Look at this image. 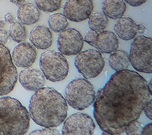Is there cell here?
<instances>
[{
    "label": "cell",
    "mask_w": 152,
    "mask_h": 135,
    "mask_svg": "<svg viewBox=\"0 0 152 135\" xmlns=\"http://www.w3.org/2000/svg\"><path fill=\"white\" fill-rule=\"evenodd\" d=\"M30 118L27 109L15 98L0 97V135L26 134Z\"/></svg>",
    "instance_id": "3"
},
{
    "label": "cell",
    "mask_w": 152,
    "mask_h": 135,
    "mask_svg": "<svg viewBox=\"0 0 152 135\" xmlns=\"http://www.w3.org/2000/svg\"><path fill=\"white\" fill-rule=\"evenodd\" d=\"M96 92L93 85L84 79L72 80L66 87L65 99L74 109L83 110L94 102Z\"/></svg>",
    "instance_id": "4"
},
{
    "label": "cell",
    "mask_w": 152,
    "mask_h": 135,
    "mask_svg": "<svg viewBox=\"0 0 152 135\" xmlns=\"http://www.w3.org/2000/svg\"><path fill=\"white\" fill-rule=\"evenodd\" d=\"M11 56L12 61L17 66L29 68L35 62L37 58V51L31 44L21 42L14 48Z\"/></svg>",
    "instance_id": "14"
},
{
    "label": "cell",
    "mask_w": 152,
    "mask_h": 135,
    "mask_svg": "<svg viewBox=\"0 0 152 135\" xmlns=\"http://www.w3.org/2000/svg\"><path fill=\"white\" fill-rule=\"evenodd\" d=\"M30 135L32 134H39V135H60V133L56 129H54L53 128H46L44 129L41 130H37L35 131H32L30 134Z\"/></svg>",
    "instance_id": "25"
},
{
    "label": "cell",
    "mask_w": 152,
    "mask_h": 135,
    "mask_svg": "<svg viewBox=\"0 0 152 135\" xmlns=\"http://www.w3.org/2000/svg\"><path fill=\"white\" fill-rule=\"evenodd\" d=\"M148 90L150 93V94H152V88H151V80H150V83L148 84Z\"/></svg>",
    "instance_id": "33"
},
{
    "label": "cell",
    "mask_w": 152,
    "mask_h": 135,
    "mask_svg": "<svg viewBox=\"0 0 152 135\" xmlns=\"http://www.w3.org/2000/svg\"><path fill=\"white\" fill-rule=\"evenodd\" d=\"M88 24L90 29L96 31L100 32L104 31L108 24V17L101 12H97L91 15L88 18Z\"/></svg>",
    "instance_id": "20"
},
{
    "label": "cell",
    "mask_w": 152,
    "mask_h": 135,
    "mask_svg": "<svg viewBox=\"0 0 152 135\" xmlns=\"http://www.w3.org/2000/svg\"><path fill=\"white\" fill-rule=\"evenodd\" d=\"M9 35L14 42L19 43L23 42L26 39L27 31L22 24L18 22H14L9 27Z\"/></svg>",
    "instance_id": "22"
},
{
    "label": "cell",
    "mask_w": 152,
    "mask_h": 135,
    "mask_svg": "<svg viewBox=\"0 0 152 135\" xmlns=\"http://www.w3.org/2000/svg\"><path fill=\"white\" fill-rule=\"evenodd\" d=\"M146 29L144 24L142 23L136 24L130 17L120 18L114 26V31L116 35L125 41L134 39L137 34H143L146 31Z\"/></svg>",
    "instance_id": "13"
},
{
    "label": "cell",
    "mask_w": 152,
    "mask_h": 135,
    "mask_svg": "<svg viewBox=\"0 0 152 135\" xmlns=\"http://www.w3.org/2000/svg\"><path fill=\"white\" fill-rule=\"evenodd\" d=\"M96 128L91 116L82 113H74L65 121L62 128L63 135H91Z\"/></svg>",
    "instance_id": "9"
},
{
    "label": "cell",
    "mask_w": 152,
    "mask_h": 135,
    "mask_svg": "<svg viewBox=\"0 0 152 135\" xmlns=\"http://www.w3.org/2000/svg\"><path fill=\"white\" fill-rule=\"evenodd\" d=\"M29 115L38 125L45 128L60 126L68 115L67 103L63 96L53 88L35 91L29 102Z\"/></svg>",
    "instance_id": "2"
},
{
    "label": "cell",
    "mask_w": 152,
    "mask_h": 135,
    "mask_svg": "<svg viewBox=\"0 0 152 135\" xmlns=\"http://www.w3.org/2000/svg\"><path fill=\"white\" fill-rule=\"evenodd\" d=\"M35 5L45 12H53L58 10L61 0H35Z\"/></svg>",
    "instance_id": "23"
},
{
    "label": "cell",
    "mask_w": 152,
    "mask_h": 135,
    "mask_svg": "<svg viewBox=\"0 0 152 135\" xmlns=\"http://www.w3.org/2000/svg\"><path fill=\"white\" fill-rule=\"evenodd\" d=\"M129 55L130 62L139 72H152V39L144 35L133 39Z\"/></svg>",
    "instance_id": "5"
},
{
    "label": "cell",
    "mask_w": 152,
    "mask_h": 135,
    "mask_svg": "<svg viewBox=\"0 0 152 135\" xmlns=\"http://www.w3.org/2000/svg\"><path fill=\"white\" fill-rule=\"evenodd\" d=\"M9 37V35L8 32L3 29H0V43L4 45L7 43Z\"/></svg>",
    "instance_id": "27"
},
{
    "label": "cell",
    "mask_w": 152,
    "mask_h": 135,
    "mask_svg": "<svg viewBox=\"0 0 152 135\" xmlns=\"http://www.w3.org/2000/svg\"><path fill=\"white\" fill-rule=\"evenodd\" d=\"M142 128V124L137 120H135L126 126L124 132L127 135H139L141 134Z\"/></svg>",
    "instance_id": "24"
},
{
    "label": "cell",
    "mask_w": 152,
    "mask_h": 135,
    "mask_svg": "<svg viewBox=\"0 0 152 135\" xmlns=\"http://www.w3.org/2000/svg\"><path fill=\"white\" fill-rule=\"evenodd\" d=\"M147 0H124L125 3H128L132 7H138L144 4Z\"/></svg>",
    "instance_id": "28"
},
{
    "label": "cell",
    "mask_w": 152,
    "mask_h": 135,
    "mask_svg": "<svg viewBox=\"0 0 152 135\" xmlns=\"http://www.w3.org/2000/svg\"><path fill=\"white\" fill-rule=\"evenodd\" d=\"M152 99H150L145 105L143 111L144 112L145 115L146 116L150 119V120H152Z\"/></svg>",
    "instance_id": "26"
},
{
    "label": "cell",
    "mask_w": 152,
    "mask_h": 135,
    "mask_svg": "<svg viewBox=\"0 0 152 135\" xmlns=\"http://www.w3.org/2000/svg\"><path fill=\"white\" fill-rule=\"evenodd\" d=\"M40 67L44 76L53 82L64 80L69 71L68 62L65 56L60 53L50 50L41 55Z\"/></svg>",
    "instance_id": "6"
},
{
    "label": "cell",
    "mask_w": 152,
    "mask_h": 135,
    "mask_svg": "<svg viewBox=\"0 0 152 135\" xmlns=\"http://www.w3.org/2000/svg\"><path fill=\"white\" fill-rule=\"evenodd\" d=\"M9 1L11 3H14L17 6H20V5L24 4V3L25 2L26 0H9Z\"/></svg>",
    "instance_id": "31"
},
{
    "label": "cell",
    "mask_w": 152,
    "mask_h": 135,
    "mask_svg": "<svg viewBox=\"0 0 152 135\" xmlns=\"http://www.w3.org/2000/svg\"><path fill=\"white\" fill-rule=\"evenodd\" d=\"M69 24L67 18L64 14L55 13L49 16L48 26L49 28L56 32H60L67 28Z\"/></svg>",
    "instance_id": "21"
},
{
    "label": "cell",
    "mask_w": 152,
    "mask_h": 135,
    "mask_svg": "<svg viewBox=\"0 0 152 135\" xmlns=\"http://www.w3.org/2000/svg\"><path fill=\"white\" fill-rule=\"evenodd\" d=\"M151 99L147 82L139 73L128 69L116 71L97 91L93 115L103 131L120 135L141 116Z\"/></svg>",
    "instance_id": "1"
},
{
    "label": "cell",
    "mask_w": 152,
    "mask_h": 135,
    "mask_svg": "<svg viewBox=\"0 0 152 135\" xmlns=\"http://www.w3.org/2000/svg\"><path fill=\"white\" fill-rule=\"evenodd\" d=\"M29 40L37 49L45 50L51 46L53 35L48 28L37 26L30 32Z\"/></svg>",
    "instance_id": "16"
},
{
    "label": "cell",
    "mask_w": 152,
    "mask_h": 135,
    "mask_svg": "<svg viewBox=\"0 0 152 135\" xmlns=\"http://www.w3.org/2000/svg\"><path fill=\"white\" fill-rule=\"evenodd\" d=\"M84 40L96 47L100 53H112L119 47L117 36L110 31L96 32L90 29L86 33Z\"/></svg>",
    "instance_id": "10"
},
{
    "label": "cell",
    "mask_w": 152,
    "mask_h": 135,
    "mask_svg": "<svg viewBox=\"0 0 152 135\" xmlns=\"http://www.w3.org/2000/svg\"><path fill=\"white\" fill-rule=\"evenodd\" d=\"M4 20L6 22L9 23V24H12L14 22H15L14 21V18L13 17V16H12V15L10 14V13H6L5 15H4Z\"/></svg>",
    "instance_id": "30"
},
{
    "label": "cell",
    "mask_w": 152,
    "mask_h": 135,
    "mask_svg": "<svg viewBox=\"0 0 152 135\" xmlns=\"http://www.w3.org/2000/svg\"><path fill=\"white\" fill-rule=\"evenodd\" d=\"M130 63L129 55L121 50H116L113 52L108 58L109 66L116 71L126 69Z\"/></svg>",
    "instance_id": "19"
},
{
    "label": "cell",
    "mask_w": 152,
    "mask_h": 135,
    "mask_svg": "<svg viewBox=\"0 0 152 135\" xmlns=\"http://www.w3.org/2000/svg\"><path fill=\"white\" fill-rule=\"evenodd\" d=\"M6 25V21L4 20L0 19V29H3Z\"/></svg>",
    "instance_id": "32"
},
{
    "label": "cell",
    "mask_w": 152,
    "mask_h": 135,
    "mask_svg": "<svg viewBox=\"0 0 152 135\" xmlns=\"http://www.w3.org/2000/svg\"><path fill=\"white\" fill-rule=\"evenodd\" d=\"M93 8V0H67L63 14L71 21L81 22L90 17Z\"/></svg>",
    "instance_id": "12"
},
{
    "label": "cell",
    "mask_w": 152,
    "mask_h": 135,
    "mask_svg": "<svg viewBox=\"0 0 152 135\" xmlns=\"http://www.w3.org/2000/svg\"><path fill=\"white\" fill-rule=\"evenodd\" d=\"M18 79L25 90L32 91L42 88L45 83V76L42 72L29 68L20 72Z\"/></svg>",
    "instance_id": "15"
},
{
    "label": "cell",
    "mask_w": 152,
    "mask_h": 135,
    "mask_svg": "<svg viewBox=\"0 0 152 135\" xmlns=\"http://www.w3.org/2000/svg\"><path fill=\"white\" fill-rule=\"evenodd\" d=\"M141 134L142 135H151L152 134V124L150 123L143 127Z\"/></svg>",
    "instance_id": "29"
},
{
    "label": "cell",
    "mask_w": 152,
    "mask_h": 135,
    "mask_svg": "<svg viewBox=\"0 0 152 135\" xmlns=\"http://www.w3.org/2000/svg\"><path fill=\"white\" fill-rule=\"evenodd\" d=\"M17 15L20 23L25 25H31L39 20L40 12L35 4L28 3L20 5Z\"/></svg>",
    "instance_id": "17"
},
{
    "label": "cell",
    "mask_w": 152,
    "mask_h": 135,
    "mask_svg": "<svg viewBox=\"0 0 152 135\" xmlns=\"http://www.w3.org/2000/svg\"><path fill=\"white\" fill-rule=\"evenodd\" d=\"M74 65L83 77L91 79L98 76L102 71L105 60L99 51L88 50L77 54Z\"/></svg>",
    "instance_id": "7"
},
{
    "label": "cell",
    "mask_w": 152,
    "mask_h": 135,
    "mask_svg": "<svg viewBox=\"0 0 152 135\" xmlns=\"http://www.w3.org/2000/svg\"><path fill=\"white\" fill-rule=\"evenodd\" d=\"M17 79V68L9 49L0 43V96L6 95L13 90Z\"/></svg>",
    "instance_id": "8"
},
{
    "label": "cell",
    "mask_w": 152,
    "mask_h": 135,
    "mask_svg": "<svg viewBox=\"0 0 152 135\" xmlns=\"http://www.w3.org/2000/svg\"><path fill=\"white\" fill-rule=\"evenodd\" d=\"M83 45V36L74 28L65 29L60 32L57 38V46L60 53L66 55H77Z\"/></svg>",
    "instance_id": "11"
},
{
    "label": "cell",
    "mask_w": 152,
    "mask_h": 135,
    "mask_svg": "<svg viewBox=\"0 0 152 135\" xmlns=\"http://www.w3.org/2000/svg\"><path fill=\"white\" fill-rule=\"evenodd\" d=\"M126 9L124 0H102V11L111 19L117 20L122 17Z\"/></svg>",
    "instance_id": "18"
}]
</instances>
